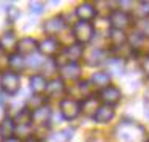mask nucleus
<instances>
[{"mask_svg": "<svg viewBox=\"0 0 149 142\" xmlns=\"http://www.w3.org/2000/svg\"><path fill=\"white\" fill-rule=\"evenodd\" d=\"M16 46H17V38L15 35L13 30H6L3 32V35L0 37V51L2 52H15L16 51Z\"/></svg>", "mask_w": 149, "mask_h": 142, "instance_id": "nucleus-10", "label": "nucleus"}, {"mask_svg": "<svg viewBox=\"0 0 149 142\" xmlns=\"http://www.w3.org/2000/svg\"><path fill=\"white\" fill-rule=\"evenodd\" d=\"M108 40L113 46H120L127 43V35L124 33V30H116V28H109L108 30Z\"/></svg>", "mask_w": 149, "mask_h": 142, "instance_id": "nucleus-23", "label": "nucleus"}, {"mask_svg": "<svg viewBox=\"0 0 149 142\" xmlns=\"http://www.w3.org/2000/svg\"><path fill=\"white\" fill-rule=\"evenodd\" d=\"M0 117H2V106H0Z\"/></svg>", "mask_w": 149, "mask_h": 142, "instance_id": "nucleus-36", "label": "nucleus"}, {"mask_svg": "<svg viewBox=\"0 0 149 142\" xmlns=\"http://www.w3.org/2000/svg\"><path fill=\"white\" fill-rule=\"evenodd\" d=\"M2 142H21V139H19V137L11 136V137H6V139H3Z\"/></svg>", "mask_w": 149, "mask_h": 142, "instance_id": "nucleus-34", "label": "nucleus"}, {"mask_svg": "<svg viewBox=\"0 0 149 142\" xmlns=\"http://www.w3.org/2000/svg\"><path fill=\"white\" fill-rule=\"evenodd\" d=\"M41 66H43V71H45V77L46 76H54L59 70V66H57V63L54 62V59H48V60L45 59V62Z\"/></svg>", "mask_w": 149, "mask_h": 142, "instance_id": "nucleus-25", "label": "nucleus"}, {"mask_svg": "<svg viewBox=\"0 0 149 142\" xmlns=\"http://www.w3.org/2000/svg\"><path fill=\"white\" fill-rule=\"evenodd\" d=\"M92 119L95 120V123H100V125L111 122V120L114 119V108H113V106L100 104V108L97 109V112L94 114V117H92Z\"/></svg>", "mask_w": 149, "mask_h": 142, "instance_id": "nucleus-13", "label": "nucleus"}, {"mask_svg": "<svg viewBox=\"0 0 149 142\" xmlns=\"http://www.w3.org/2000/svg\"><path fill=\"white\" fill-rule=\"evenodd\" d=\"M146 142H149V141H146Z\"/></svg>", "mask_w": 149, "mask_h": 142, "instance_id": "nucleus-38", "label": "nucleus"}, {"mask_svg": "<svg viewBox=\"0 0 149 142\" xmlns=\"http://www.w3.org/2000/svg\"><path fill=\"white\" fill-rule=\"evenodd\" d=\"M144 117L149 120V99L144 98Z\"/></svg>", "mask_w": 149, "mask_h": 142, "instance_id": "nucleus-33", "label": "nucleus"}, {"mask_svg": "<svg viewBox=\"0 0 149 142\" xmlns=\"http://www.w3.org/2000/svg\"><path fill=\"white\" fill-rule=\"evenodd\" d=\"M29 106H30V111H33V109H37V108H40V106H43L45 104V99H43V97L41 95H33L32 98H29Z\"/></svg>", "mask_w": 149, "mask_h": 142, "instance_id": "nucleus-28", "label": "nucleus"}, {"mask_svg": "<svg viewBox=\"0 0 149 142\" xmlns=\"http://www.w3.org/2000/svg\"><path fill=\"white\" fill-rule=\"evenodd\" d=\"M26 142H38L37 139H33V137H29V139H27Z\"/></svg>", "mask_w": 149, "mask_h": 142, "instance_id": "nucleus-35", "label": "nucleus"}, {"mask_svg": "<svg viewBox=\"0 0 149 142\" xmlns=\"http://www.w3.org/2000/svg\"><path fill=\"white\" fill-rule=\"evenodd\" d=\"M38 49V41L35 38H30V37H26V38H21L17 41V46H16V52L19 55H32L35 54Z\"/></svg>", "mask_w": 149, "mask_h": 142, "instance_id": "nucleus-9", "label": "nucleus"}, {"mask_svg": "<svg viewBox=\"0 0 149 142\" xmlns=\"http://www.w3.org/2000/svg\"><path fill=\"white\" fill-rule=\"evenodd\" d=\"M6 65H8V57H6L5 52H2V51H0V71H2L3 68H5ZM3 71H5V70H3Z\"/></svg>", "mask_w": 149, "mask_h": 142, "instance_id": "nucleus-32", "label": "nucleus"}, {"mask_svg": "<svg viewBox=\"0 0 149 142\" xmlns=\"http://www.w3.org/2000/svg\"><path fill=\"white\" fill-rule=\"evenodd\" d=\"M114 137L118 142H144L146 130L136 120H122L114 128Z\"/></svg>", "mask_w": 149, "mask_h": 142, "instance_id": "nucleus-1", "label": "nucleus"}, {"mask_svg": "<svg viewBox=\"0 0 149 142\" xmlns=\"http://www.w3.org/2000/svg\"><path fill=\"white\" fill-rule=\"evenodd\" d=\"M0 87L5 95H16L21 88V77L19 74L11 70H5L0 76Z\"/></svg>", "mask_w": 149, "mask_h": 142, "instance_id": "nucleus-3", "label": "nucleus"}, {"mask_svg": "<svg viewBox=\"0 0 149 142\" xmlns=\"http://www.w3.org/2000/svg\"><path fill=\"white\" fill-rule=\"evenodd\" d=\"M29 10L33 14H41V13H45V3L43 2H30Z\"/></svg>", "mask_w": 149, "mask_h": 142, "instance_id": "nucleus-30", "label": "nucleus"}, {"mask_svg": "<svg viewBox=\"0 0 149 142\" xmlns=\"http://www.w3.org/2000/svg\"><path fill=\"white\" fill-rule=\"evenodd\" d=\"M120 98H122V92H120L118 87H114V85H108V87L102 88L100 95H98V99H100L105 106L118 104L120 101Z\"/></svg>", "mask_w": 149, "mask_h": 142, "instance_id": "nucleus-6", "label": "nucleus"}, {"mask_svg": "<svg viewBox=\"0 0 149 142\" xmlns=\"http://www.w3.org/2000/svg\"><path fill=\"white\" fill-rule=\"evenodd\" d=\"M98 99L95 95H89V97H86L83 99V103H81V111L86 117H94V114L97 112V109L100 108V104H98Z\"/></svg>", "mask_w": 149, "mask_h": 142, "instance_id": "nucleus-16", "label": "nucleus"}, {"mask_svg": "<svg viewBox=\"0 0 149 142\" xmlns=\"http://www.w3.org/2000/svg\"><path fill=\"white\" fill-rule=\"evenodd\" d=\"M138 14H140L141 19H148L149 17V0L138 3Z\"/></svg>", "mask_w": 149, "mask_h": 142, "instance_id": "nucleus-29", "label": "nucleus"}, {"mask_svg": "<svg viewBox=\"0 0 149 142\" xmlns=\"http://www.w3.org/2000/svg\"><path fill=\"white\" fill-rule=\"evenodd\" d=\"M76 16L79 21H87V22H91L92 19H94L95 16H97V11H95V6L92 5L89 2H84L81 3L79 6L76 8Z\"/></svg>", "mask_w": 149, "mask_h": 142, "instance_id": "nucleus-15", "label": "nucleus"}, {"mask_svg": "<svg viewBox=\"0 0 149 142\" xmlns=\"http://www.w3.org/2000/svg\"><path fill=\"white\" fill-rule=\"evenodd\" d=\"M46 85H48V81L43 74H32L30 76L29 87L33 92V95H41L43 92H46Z\"/></svg>", "mask_w": 149, "mask_h": 142, "instance_id": "nucleus-17", "label": "nucleus"}, {"mask_svg": "<svg viewBox=\"0 0 149 142\" xmlns=\"http://www.w3.org/2000/svg\"><path fill=\"white\" fill-rule=\"evenodd\" d=\"M37 51H40V55H43V57H54L56 54L60 52V43L52 37L45 38L43 41L38 43Z\"/></svg>", "mask_w": 149, "mask_h": 142, "instance_id": "nucleus-7", "label": "nucleus"}, {"mask_svg": "<svg viewBox=\"0 0 149 142\" xmlns=\"http://www.w3.org/2000/svg\"><path fill=\"white\" fill-rule=\"evenodd\" d=\"M109 81H111V73H108V71H95L91 77V84L100 88L108 87Z\"/></svg>", "mask_w": 149, "mask_h": 142, "instance_id": "nucleus-19", "label": "nucleus"}, {"mask_svg": "<svg viewBox=\"0 0 149 142\" xmlns=\"http://www.w3.org/2000/svg\"><path fill=\"white\" fill-rule=\"evenodd\" d=\"M109 26L111 28H116V30H124L125 27H129L132 24V16H130L127 11L124 10H113L111 14L108 17Z\"/></svg>", "mask_w": 149, "mask_h": 142, "instance_id": "nucleus-5", "label": "nucleus"}, {"mask_svg": "<svg viewBox=\"0 0 149 142\" xmlns=\"http://www.w3.org/2000/svg\"><path fill=\"white\" fill-rule=\"evenodd\" d=\"M43 62H45L43 55H40V54H32V55L29 57V60L26 59V66H30V68H37V66L43 65Z\"/></svg>", "mask_w": 149, "mask_h": 142, "instance_id": "nucleus-27", "label": "nucleus"}, {"mask_svg": "<svg viewBox=\"0 0 149 142\" xmlns=\"http://www.w3.org/2000/svg\"><path fill=\"white\" fill-rule=\"evenodd\" d=\"M60 79L62 81H76L81 76V66L78 63H67L60 66Z\"/></svg>", "mask_w": 149, "mask_h": 142, "instance_id": "nucleus-12", "label": "nucleus"}, {"mask_svg": "<svg viewBox=\"0 0 149 142\" xmlns=\"http://www.w3.org/2000/svg\"><path fill=\"white\" fill-rule=\"evenodd\" d=\"M105 63L108 65V73L113 71V73H116V74H122L124 70H125V63H124V60L118 59V57H111V59H108Z\"/></svg>", "mask_w": 149, "mask_h": 142, "instance_id": "nucleus-24", "label": "nucleus"}, {"mask_svg": "<svg viewBox=\"0 0 149 142\" xmlns=\"http://www.w3.org/2000/svg\"><path fill=\"white\" fill-rule=\"evenodd\" d=\"M73 37L76 40V44H79V46H84L87 43H91L92 38L95 37V28L92 26V22L78 21L73 27Z\"/></svg>", "mask_w": 149, "mask_h": 142, "instance_id": "nucleus-2", "label": "nucleus"}, {"mask_svg": "<svg viewBox=\"0 0 149 142\" xmlns=\"http://www.w3.org/2000/svg\"><path fill=\"white\" fill-rule=\"evenodd\" d=\"M65 28V21H63V16H54L51 19L45 21L43 24V32L48 35H57Z\"/></svg>", "mask_w": 149, "mask_h": 142, "instance_id": "nucleus-11", "label": "nucleus"}, {"mask_svg": "<svg viewBox=\"0 0 149 142\" xmlns=\"http://www.w3.org/2000/svg\"><path fill=\"white\" fill-rule=\"evenodd\" d=\"M19 17H21L19 8H16L15 5H8V6H6V21H8L10 24H15Z\"/></svg>", "mask_w": 149, "mask_h": 142, "instance_id": "nucleus-26", "label": "nucleus"}, {"mask_svg": "<svg viewBox=\"0 0 149 142\" xmlns=\"http://www.w3.org/2000/svg\"><path fill=\"white\" fill-rule=\"evenodd\" d=\"M140 66H141V71H143V74L149 79V55H144L143 59H141Z\"/></svg>", "mask_w": 149, "mask_h": 142, "instance_id": "nucleus-31", "label": "nucleus"}, {"mask_svg": "<svg viewBox=\"0 0 149 142\" xmlns=\"http://www.w3.org/2000/svg\"><path fill=\"white\" fill-rule=\"evenodd\" d=\"M63 92H65V84H63L62 79H51L46 85V93L49 95V97H59V95H62Z\"/></svg>", "mask_w": 149, "mask_h": 142, "instance_id": "nucleus-20", "label": "nucleus"}, {"mask_svg": "<svg viewBox=\"0 0 149 142\" xmlns=\"http://www.w3.org/2000/svg\"><path fill=\"white\" fill-rule=\"evenodd\" d=\"M13 134H15V120L6 115L0 122V136L6 139V137H11Z\"/></svg>", "mask_w": 149, "mask_h": 142, "instance_id": "nucleus-21", "label": "nucleus"}, {"mask_svg": "<svg viewBox=\"0 0 149 142\" xmlns=\"http://www.w3.org/2000/svg\"><path fill=\"white\" fill-rule=\"evenodd\" d=\"M108 60V52L105 49H100V48H95V49H91V52L86 55V63L91 66H95V65H102Z\"/></svg>", "mask_w": 149, "mask_h": 142, "instance_id": "nucleus-14", "label": "nucleus"}, {"mask_svg": "<svg viewBox=\"0 0 149 142\" xmlns=\"http://www.w3.org/2000/svg\"><path fill=\"white\" fill-rule=\"evenodd\" d=\"M51 115H52V111L48 104H43L40 108L33 109L32 111V125H38V126H45L49 123L51 120Z\"/></svg>", "mask_w": 149, "mask_h": 142, "instance_id": "nucleus-8", "label": "nucleus"}, {"mask_svg": "<svg viewBox=\"0 0 149 142\" xmlns=\"http://www.w3.org/2000/svg\"><path fill=\"white\" fill-rule=\"evenodd\" d=\"M74 130L73 128H65L60 131H54V133L46 136V142H68L73 137Z\"/></svg>", "mask_w": 149, "mask_h": 142, "instance_id": "nucleus-18", "label": "nucleus"}, {"mask_svg": "<svg viewBox=\"0 0 149 142\" xmlns=\"http://www.w3.org/2000/svg\"><path fill=\"white\" fill-rule=\"evenodd\" d=\"M148 99H149V88H148Z\"/></svg>", "mask_w": 149, "mask_h": 142, "instance_id": "nucleus-37", "label": "nucleus"}, {"mask_svg": "<svg viewBox=\"0 0 149 142\" xmlns=\"http://www.w3.org/2000/svg\"><path fill=\"white\" fill-rule=\"evenodd\" d=\"M8 66L11 68V71L19 74V71H22L24 66H26V59L22 55H19L17 52H13L8 57Z\"/></svg>", "mask_w": 149, "mask_h": 142, "instance_id": "nucleus-22", "label": "nucleus"}, {"mask_svg": "<svg viewBox=\"0 0 149 142\" xmlns=\"http://www.w3.org/2000/svg\"><path fill=\"white\" fill-rule=\"evenodd\" d=\"M60 114L65 120H74L81 114V103L73 98H63L60 101Z\"/></svg>", "mask_w": 149, "mask_h": 142, "instance_id": "nucleus-4", "label": "nucleus"}]
</instances>
